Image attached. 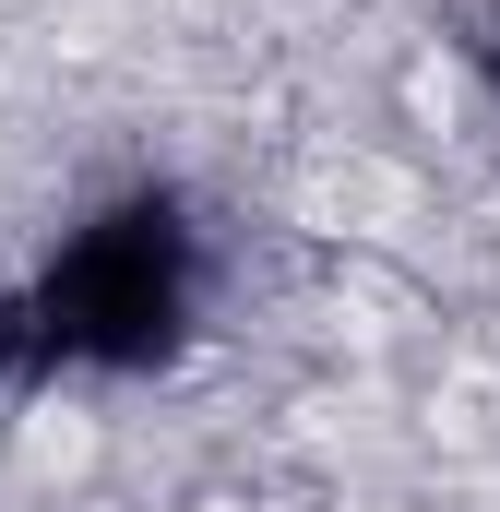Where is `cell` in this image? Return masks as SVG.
Masks as SVG:
<instances>
[{
    "mask_svg": "<svg viewBox=\"0 0 500 512\" xmlns=\"http://www.w3.org/2000/svg\"><path fill=\"white\" fill-rule=\"evenodd\" d=\"M191 298H203V239L155 191L120 203V215H96V227H72L36 286H12L36 370H143V358L179 346Z\"/></svg>",
    "mask_w": 500,
    "mask_h": 512,
    "instance_id": "obj_1",
    "label": "cell"
},
{
    "mask_svg": "<svg viewBox=\"0 0 500 512\" xmlns=\"http://www.w3.org/2000/svg\"><path fill=\"white\" fill-rule=\"evenodd\" d=\"M465 60H477V84H489V96H500V12H489V24H477V36H465Z\"/></svg>",
    "mask_w": 500,
    "mask_h": 512,
    "instance_id": "obj_2",
    "label": "cell"
},
{
    "mask_svg": "<svg viewBox=\"0 0 500 512\" xmlns=\"http://www.w3.org/2000/svg\"><path fill=\"white\" fill-rule=\"evenodd\" d=\"M0 370H24V310H12V286H0Z\"/></svg>",
    "mask_w": 500,
    "mask_h": 512,
    "instance_id": "obj_3",
    "label": "cell"
}]
</instances>
